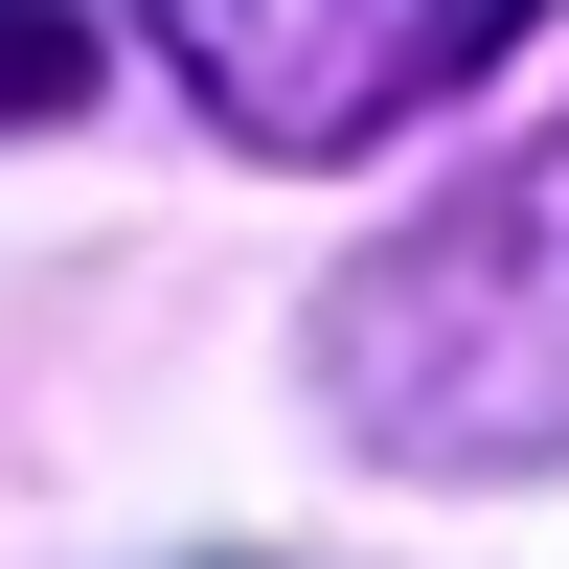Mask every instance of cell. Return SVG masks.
<instances>
[{
	"instance_id": "2",
	"label": "cell",
	"mask_w": 569,
	"mask_h": 569,
	"mask_svg": "<svg viewBox=\"0 0 569 569\" xmlns=\"http://www.w3.org/2000/svg\"><path fill=\"white\" fill-rule=\"evenodd\" d=\"M137 23H160V69L206 91L251 160H365L388 114L479 91L547 0H137Z\"/></svg>"
},
{
	"instance_id": "3",
	"label": "cell",
	"mask_w": 569,
	"mask_h": 569,
	"mask_svg": "<svg viewBox=\"0 0 569 569\" xmlns=\"http://www.w3.org/2000/svg\"><path fill=\"white\" fill-rule=\"evenodd\" d=\"M69 91H91V23L69 0H0V137H46Z\"/></svg>"
},
{
	"instance_id": "1",
	"label": "cell",
	"mask_w": 569,
	"mask_h": 569,
	"mask_svg": "<svg viewBox=\"0 0 569 569\" xmlns=\"http://www.w3.org/2000/svg\"><path fill=\"white\" fill-rule=\"evenodd\" d=\"M319 388L410 479H525V456H569V114L319 297Z\"/></svg>"
}]
</instances>
